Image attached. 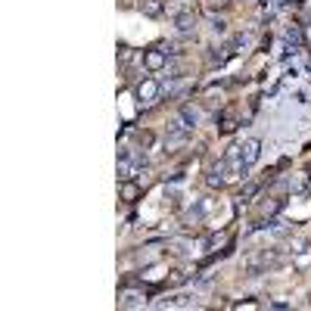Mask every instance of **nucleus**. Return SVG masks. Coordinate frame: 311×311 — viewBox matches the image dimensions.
I'll list each match as a JSON object with an SVG mask.
<instances>
[{
  "mask_svg": "<svg viewBox=\"0 0 311 311\" xmlns=\"http://www.w3.org/2000/svg\"><path fill=\"white\" fill-rule=\"evenodd\" d=\"M162 94V84L156 81V78H143L140 84H137V100H140V106H153Z\"/></svg>",
  "mask_w": 311,
  "mask_h": 311,
  "instance_id": "1",
  "label": "nucleus"
},
{
  "mask_svg": "<svg viewBox=\"0 0 311 311\" xmlns=\"http://www.w3.org/2000/svg\"><path fill=\"white\" fill-rule=\"evenodd\" d=\"M258 153H261V143L258 140H246L243 146H240V153H237V162L243 165V168H249L258 159Z\"/></svg>",
  "mask_w": 311,
  "mask_h": 311,
  "instance_id": "2",
  "label": "nucleus"
},
{
  "mask_svg": "<svg viewBox=\"0 0 311 311\" xmlns=\"http://www.w3.org/2000/svg\"><path fill=\"white\" fill-rule=\"evenodd\" d=\"M165 56H168L165 50H149V53L143 56V65L149 68V72H159V68L165 65Z\"/></svg>",
  "mask_w": 311,
  "mask_h": 311,
  "instance_id": "3",
  "label": "nucleus"
},
{
  "mask_svg": "<svg viewBox=\"0 0 311 311\" xmlns=\"http://www.w3.org/2000/svg\"><path fill=\"white\" fill-rule=\"evenodd\" d=\"M178 119H181V124H184V128H187V131H193V128H196V122H199V112L193 109V106H184Z\"/></svg>",
  "mask_w": 311,
  "mask_h": 311,
  "instance_id": "4",
  "label": "nucleus"
},
{
  "mask_svg": "<svg viewBox=\"0 0 311 311\" xmlns=\"http://www.w3.org/2000/svg\"><path fill=\"white\" fill-rule=\"evenodd\" d=\"M140 9H143V16L159 19L162 16V0H140Z\"/></svg>",
  "mask_w": 311,
  "mask_h": 311,
  "instance_id": "5",
  "label": "nucleus"
},
{
  "mask_svg": "<svg viewBox=\"0 0 311 311\" xmlns=\"http://www.w3.org/2000/svg\"><path fill=\"white\" fill-rule=\"evenodd\" d=\"M119 305H124V308H134V305H143V299H140V293H124V296L119 299Z\"/></svg>",
  "mask_w": 311,
  "mask_h": 311,
  "instance_id": "6",
  "label": "nucleus"
},
{
  "mask_svg": "<svg viewBox=\"0 0 311 311\" xmlns=\"http://www.w3.org/2000/svg\"><path fill=\"white\" fill-rule=\"evenodd\" d=\"M175 22H178V31H190V28H193V16H190V13H181Z\"/></svg>",
  "mask_w": 311,
  "mask_h": 311,
  "instance_id": "7",
  "label": "nucleus"
},
{
  "mask_svg": "<svg viewBox=\"0 0 311 311\" xmlns=\"http://www.w3.org/2000/svg\"><path fill=\"white\" fill-rule=\"evenodd\" d=\"M122 196H124V199L131 202V199L137 196V187H134V184H124V187H122Z\"/></svg>",
  "mask_w": 311,
  "mask_h": 311,
  "instance_id": "8",
  "label": "nucleus"
},
{
  "mask_svg": "<svg viewBox=\"0 0 311 311\" xmlns=\"http://www.w3.org/2000/svg\"><path fill=\"white\" fill-rule=\"evenodd\" d=\"M283 3H293V0H283Z\"/></svg>",
  "mask_w": 311,
  "mask_h": 311,
  "instance_id": "9",
  "label": "nucleus"
}]
</instances>
